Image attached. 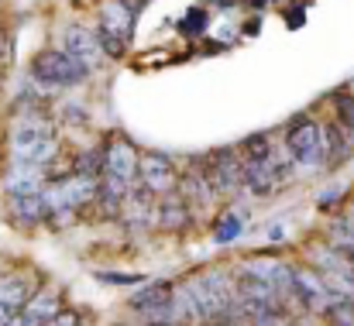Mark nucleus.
I'll use <instances>...</instances> for the list:
<instances>
[{
    "instance_id": "7",
    "label": "nucleus",
    "mask_w": 354,
    "mask_h": 326,
    "mask_svg": "<svg viewBox=\"0 0 354 326\" xmlns=\"http://www.w3.org/2000/svg\"><path fill=\"white\" fill-rule=\"evenodd\" d=\"M286 179H289V165L279 162L275 151L265 155V158L244 162V189H248L251 196H261V200H265V196H275V189H279Z\"/></svg>"
},
{
    "instance_id": "13",
    "label": "nucleus",
    "mask_w": 354,
    "mask_h": 326,
    "mask_svg": "<svg viewBox=\"0 0 354 326\" xmlns=\"http://www.w3.org/2000/svg\"><path fill=\"white\" fill-rule=\"evenodd\" d=\"M48 186V172L45 165H28V162H14L7 172V200L10 196H31V193H45Z\"/></svg>"
},
{
    "instance_id": "11",
    "label": "nucleus",
    "mask_w": 354,
    "mask_h": 326,
    "mask_svg": "<svg viewBox=\"0 0 354 326\" xmlns=\"http://www.w3.org/2000/svg\"><path fill=\"white\" fill-rule=\"evenodd\" d=\"M138 179H141V186L151 189L155 196L176 193V186H179V175H176L172 158H165V155H158V151L141 155V172H138Z\"/></svg>"
},
{
    "instance_id": "16",
    "label": "nucleus",
    "mask_w": 354,
    "mask_h": 326,
    "mask_svg": "<svg viewBox=\"0 0 354 326\" xmlns=\"http://www.w3.org/2000/svg\"><path fill=\"white\" fill-rule=\"evenodd\" d=\"M0 303L7 309H24L31 303V282H24L21 275H3L0 278Z\"/></svg>"
},
{
    "instance_id": "4",
    "label": "nucleus",
    "mask_w": 354,
    "mask_h": 326,
    "mask_svg": "<svg viewBox=\"0 0 354 326\" xmlns=\"http://www.w3.org/2000/svg\"><path fill=\"white\" fill-rule=\"evenodd\" d=\"M134 17H138V3H127V0H104L97 35H100L107 55H120V52L127 48V38H131Z\"/></svg>"
},
{
    "instance_id": "9",
    "label": "nucleus",
    "mask_w": 354,
    "mask_h": 326,
    "mask_svg": "<svg viewBox=\"0 0 354 326\" xmlns=\"http://www.w3.org/2000/svg\"><path fill=\"white\" fill-rule=\"evenodd\" d=\"M203 175L214 186V193H237L244 189V162L234 151H214L203 158Z\"/></svg>"
},
{
    "instance_id": "20",
    "label": "nucleus",
    "mask_w": 354,
    "mask_h": 326,
    "mask_svg": "<svg viewBox=\"0 0 354 326\" xmlns=\"http://www.w3.org/2000/svg\"><path fill=\"white\" fill-rule=\"evenodd\" d=\"M241 227H244V213H237V210L224 213V217H221V227H217V240H234Z\"/></svg>"
},
{
    "instance_id": "23",
    "label": "nucleus",
    "mask_w": 354,
    "mask_h": 326,
    "mask_svg": "<svg viewBox=\"0 0 354 326\" xmlns=\"http://www.w3.org/2000/svg\"><path fill=\"white\" fill-rule=\"evenodd\" d=\"M10 316H14V309H7V306L0 303V326H7V323H10Z\"/></svg>"
},
{
    "instance_id": "8",
    "label": "nucleus",
    "mask_w": 354,
    "mask_h": 326,
    "mask_svg": "<svg viewBox=\"0 0 354 326\" xmlns=\"http://www.w3.org/2000/svg\"><path fill=\"white\" fill-rule=\"evenodd\" d=\"M237 275L254 278V282H261V285H268V289H275V292H282V296L289 299V296H292V275H296V268H289V265L279 261V258L258 254V258H248Z\"/></svg>"
},
{
    "instance_id": "3",
    "label": "nucleus",
    "mask_w": 354,
    "mask_h": 326,
    "mask_svg": "<svg viewBox=\"0 0 354 326\" xmlns=\"http://www.w3.org/2000/svg\"><path fill=\"white\" fill-rule=\"evenodd\" d=\"M286 148L292 155L296 165H306V169H320L327 158H330V137H327V127H320L317 120H296L286 134Z\"/></svg>"
},
{
    "instance_id": "15",
    "label": "nucleus",
    "mask_w": 354,
    "mask_h": 326,
    "mask_svg": "<svg viewBox=\"0 0 354 326\" xmlns=\"http://www.w3.org/2000/svg\"><path fill=\"white\" fill-rule=\"evenodd\" d=\"M155 220H158L165 230L183 227V223L189 220V203L183 200V193H165V196L158 200V213H155Z\"/></svg>"
},
{
    "instance_id": "18",
    "label": "nucleus",
    "mask_w": 354,
    "mask_h": 326,
    "mask_svg": "<svg viewBox=\"0 0 354 326\" xmlns=\"http://www.w3.org/2000/svg\"><path fill=\"white\" fill-rule=\"evenodd\" d=\"M327 320L330 326H354V296H337V303L327 309Z\"/></svg>"
},
{
    "instance_id": "14",
    "label": "nucleus",
    "mask_w": 354,
    "mask_h": 326,
    "mask_svg": "<svg viewBox=\"0 0 354 326\" xmlns=\"http://www.w3.org/2000/svg\"><path fill=\"white\" fill-rule=\"evenodd\" d=\"M52 316H59V296L55 292H38L24 309H17L7 326H45Z\"/></svg>"
},
{
    "instance_id": "17",
    "label": "nucleus",
    "mask_w": 354,
    "mask_h": 326,
    "mask_svg": "<svg viewBox=\"0 0 354 326\" xmlns=\"http://www.w3.org/2000/svg\"><path fill=\"white\" fill-rule=\"evenodd\" d=\"M10 213L21 223H38V220L48 213V203H45V193H31V196H10Z\"/></svg>"
},
{
    "instance_id": "1",
    "label": "nucleus",
    "mask_w": 354,
    "mask_h": 326,
    "mask_svg": "<svg viewBox=\"0 0 354 326\" xmlns=\"http://www.w3.org/2000/svg\"><path fill=\"white\" fill-rule=\"evenodd\" d=\"M179 299L189 320H224L231 316L237 306V282L227 271H203L196 278H189L186 285H179Z\"/></svg>"
},
{
    "instance_id": "6",
    "label": "nucleus",
    "mask_w": 354,
    "mask_h": 326,
    "mask_svg": "<svg viewBox=\"0 0 354 326\" xmlns=\"http://www.w3.org/2000/svg\"><path fill=\"white\" fill-rule=\"evenodd\" d=\"M337 289L334 282L324 275V271H310V268H296L292 275V296L303 309H313V313H327L334 303H337Z\"/></svg>"
},
{
    "instance_id": "10",
    "label": "nucleus",
    "mask_w": 354,
    "mask_h": 326,
    "mask_svg": "<svg viewBox=\"0 0 354 326\" xmlns=\"http://www.w3.org/2000/svg\"><path fill=\"white\" fill-rule=\"evenodd\" d=\"M66 52L83 66V73L100 69V66H104V59H107V48H104L100 35H97V31H90V28H83V24H73V28L66 31Z\"/></svg>"
},
{
    "instance_id": "22",
    "label": "nucleus",
    "mask_w": 354,
    "mask_h": 326,
    "mask_svg": "<svg viewBox=\"0 0 354 326\" xmlns=\"http://www.w3.org/2000/svg\"><path fill=\"white\" fill-rule=\"evenodd\" d=\"M7 55H10V45H7V38L0 35V69H3V62H7Z\"/></svg>"
},
{
    "instance_id": "5",
    "label": "nucleus",
    "mask_w": 354,
    "mask_h": 326,
    "mask_svg": "<svg viewBox=\"0 0 354 326\" xmlns=\"http://www.w3.org/2000/svg\"><path fill=\"white\" fill-rule=\"evenodd\" d=\"M83 66L66 52V48H45L41 55H35L31 62V79H38L41 86H59V90H69L83 79Z\"/></svg>"
},
{
    "instance_id": "19",
    "label": "nucleus",
    "mask_w": 354,
    "mask_h": 326,
    "mask_svg": "<svg viewBox=\"0 0 354 326\" xmlns=\"http://www.w3.org/2000/svg\"><path fill=\"white\" fill-rule=\"evenodd\" d=\"M337 127L344 131V137L354 144V97H341L337 100Z\"/></svg>"
},
{
    "instance_id": "2",
    "label": "nucleus",
    "mask_w": 354,
    "mask_h": 326,
    "mask_svg": "<svg viewBox=\"0 0 354 326\" xmlns=\"http://www.w3.org/2000/svg\"><path fill=\"white\" fill-rule=\"evenodd\" d=\"M59 155V141L52 131V120L41 113H28L17 120L14 127V141H10V158L14 162H28V165H48Z\"/></svg>"
},
{
    "instance_id": "21",
    "label": "nucleus",
    "mask_w": 354,
    "mask_h": 326,
    "mask_svg": "<svg viewBox=\"0 0 354 326\" xmlns=\"http://www.w3.org/2000/svg\"><path fill=\"white\" fill-rule=\"evenodd\" d=\"M45 326H80V316L66 309V313H59V316H52V320H48V323H45Z\"/></svg>"
},
{
    "instance_id": "24",
    "label": "nucleus",
    "mask_w": 354,
    "mask_h": 326,
    "mask_svg": "<svg viewBox=\"0 0 354 326\" xmlns=\"http://www.w3.org/2000/svg\"><path fill=\"white\" fill-rule=\"evenodd\" d=\"M207 326H244L241 320H231V316H224V320H214V323H207Z\"/></svg>"
},
{
    "instance_id": "12",
    "label": "nucleus",
    "mask_w": 354,
    "mask_h": 326,
    "mask_svg": "<svg viewBox=\"0 0 354 326\" xmlns=\"http://www.w3.org/2000/svg\"><path fill=\"white\" fill-rule=\"evenodd\" d=\"M138 172H141V155L134 151V144L124 141V137H114V141L107 144V151H104V175L134 186Z\"/></svg>"
}]
</instances>
